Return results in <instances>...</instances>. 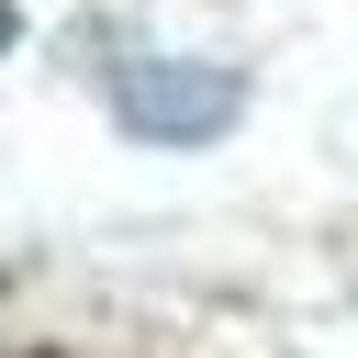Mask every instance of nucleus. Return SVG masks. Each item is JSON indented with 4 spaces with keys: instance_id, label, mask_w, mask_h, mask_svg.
Returning <instances> with one entry per match:
<instances>
[{
    "instance_id": "f257e3e1",
    "label": "nucleus",
    "mask_w": 358,
    "mask_h": 358,
    "mask_svg": "<svg viewBox=\"0 0 358 358\" xmlns=\"http://www.w3.org/2000/svg\"><path fill=\"white\" fill-rule=\"evenodd\" d=\"M235 112H246L235 67H201V56H134V67H112V123L134 145H213Z\"/></svg>"
}]
</instances>
